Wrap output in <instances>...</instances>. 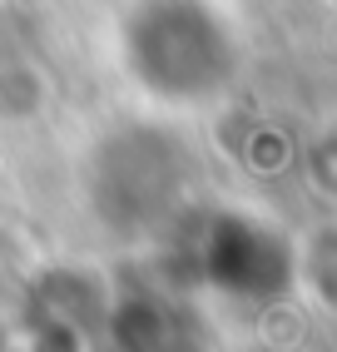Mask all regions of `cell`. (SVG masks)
I'll return each instance as SVG.
<instances>
[{
    "label": "cell",
    "mask_w": 337,
    "mask_h": 352,
    "mask_svg": "<svg viewBox=\"0 0 337 352\" xmlns=\"http://www.w3.org/2000/svg\"><path fill=\"white\" fill-rule=\"evenodd\" d=\"M114 65L164 114L208 109L243 69V35L224 0H124L114 15Z\"/></svg>",
    "instance_id": "cell-1"
},
{
    "label": "cell",
    "mask_w": 337,
    "mask_h": 352,
    "mask_svg": "<svg viewBox=\"0 0 337 352\" xmlns=\"http://www.w3.org/2000/svg\"><path fill=\"white\" fill-rule=\"evenodd\" d=\"M188 189V144L164 120H114L80 159V194L105 233L149 239Z\"/></svg>",
    "instance_id": "cell-2"
}]
</instances>
